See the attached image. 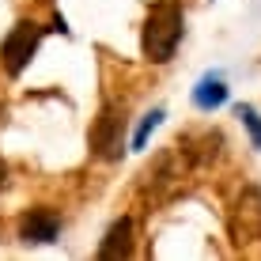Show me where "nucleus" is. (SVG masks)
<instances>
[{
	"label": "nucleus",
	"instance_id": "f257e3e1",
	"mask_svg": "<svg viewBox=\"0 0 261 261\" xmlns=\"http://www.w3.org/2000/svg\"><path fill=\"white\" fill-rule=\"evenodd\" d=\"M182 31H186V15H182V4L174 0H159V4L148 8V19H144V57L155 61V65H167L174 57L178 42H182Z\"/></svg>",
	"mask_w": 261,
	"mask_h": 261
},
{
	"label": "nucleus",
	"instance_id": "f03ea898",
	"mask_svg": "<svg viewBox=\"0 0 261 261\" xmlns=\"http://www.w3.org/2000/svg\"><path fill=\"white\" fill-rule=\"evenodd\" d=\"M91 151L98 159H121L125 151V114L118 106H102L91 125Z\"/></svg>",
	"mask_w": 261,
	"mask_h": 261
},
{
	"label": "nucleus",
	"instance_id": "7ed1b4c3",
	"mask_svg": "<svg viewBox=\"0 0 261 261\" xmlns=\"http://www.w3.org/2000/svg\"><path fill=\"white\" fill-rule=\"evenodd\" d=\"M38 42H42V27L15 23L12 34L4 38V46H0V61H4V68L12 72V76H19V72L31 65V57L38 53Z\"/></svg>",
	"mask_w": 261,
	"mask_h": 261
},
{
	"label": "nucleus",
	"instance_id": "20e7f679",
	"mask_svg": "<svg viewBox=\"0 0 261 261\" xmlns=\"http://www.w3.org/2000/svg\"><path fill=\"white\" fill-rule=\"evenodd\" d=\"M61 235V216L49 208H34L19 220V239L23 242H53Z\"/></svg>",
	"mask_w": 261,
	"mask_h": 261
},
{
	"label": "nucleus",
	"instance_id": "39448f33",
	"mask_svg": "<svg viewBox=\"0 0 261 261\" xmlns=\"http://www.w3.org/2000/svg\"><path fill=\"white\" fill-rule=\"evenodd\" d=\"M129 254H133V220L121 216V220L110 223L106 239L98 242V257L102 261H118V257H129Z\"/></svg>",
	"mask_w": 261,
	"mask_h": 261
},
{
	"label": "nucleus",
	"instance_id": "423d86ee",
	"mask_svg": "<svg viewBox=\"0 0 261 261\" xmlns=\"http://www.w3.org/2000/svg\"><path fill=\"white\" fill-rule=\"evenodd\" d=\"M227 102V84H223V76L220 72H208V76H201L197 80V87H193V106L197 110H216V106H223Z\"/></svg>",
	"mask_w": 261,
	"mask_h": 261
},
{
	"label": "nucleus",
	"instance_id": "0eeeda50",
	"mask_svg": "<svg viewBox=\"0 0 261 261\" xmlns=\"http://www.w3.org/2000/svg\"><path fill=\"white\" fill-rule=\"evenodd\" d=\"M235 118L250 129V140H254V148H261V114L254 110V106H239Z\"/></svg>",
	"mask_w": 261,
	"mask_h": 261
},
{
	"label": "nucleus",
	"instance_id": "6e6552de",
	"mask_svg": "<svg viewBox=\"0 0 261 261\" xmlns=\"http://www.w3.org/2000/svg\"><path fill=\"white\" fill-rule=\"evenodd\" d=\"M159 121H163V110H151L148 118L140 121V129H137V140H133V148H144V144H148V137L159 129Z\"/></svg>",
	"mask_w": 261,
	"mask_h": 261
},
{
	"label": "nucleus",
	"instance_id": "1a4fd4ad",
	"mask_svg": "<svg viewBox=\"0 0 261 261\" xmlns=\"http://www.w3.org/2000/svg\"><path fill=\"white\" fill-rule=\"evenodd\" d=\"M4 182H8V163L0 159V190H4Z\"/></svg>",
	"mask_w": 261,
	"mask_h": 261
}]
</instances>
